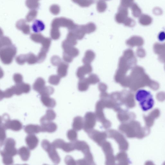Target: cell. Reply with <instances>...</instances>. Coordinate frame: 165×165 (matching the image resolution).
<instances>
[{"label": "cell", "mask_w": 165, "mask_h": 165, "mask_svg": "<svg viewBox=\"0 0 165 165\" xmlns=\"http://www.w3.org/2000/svg\"><path fill=\"white\" fill-rule=\"evenodd\" d=\"M63 59L64 61L68 62H70L72 60L70 56L64 52L63 54Z\"/></svg>", "instance_id": "obj_41"}, {"label": "cell", "mask_w": 165, "mask_h": 165, "mask_svg": "<svg viewBox=\"0 0 165 165\" xmlns=\"http://www.w3.org/2000/svg\"><path fill=\"white\" fill-rule=\"evenodd\" d=\"M82 7H88L95 2L94 0H72Z\"/></svg>", "instance_id": "obj_19"}, {"label": "cell", "mask_w": 165, "mask_h": 165, "mask_svg": "<svg viewBox=\"0 0 165 165\" xmlns=\"http://www.w3.org/2000/svg\"><path fill=\"white\" fill-rule=\"evenodd\" d=\"M12 45V41L8 38L6 37H1V41H0L1 48L10 46Z\"/></svg>", "instance_id": "obj_27"}, {"label": "cell", "mask_w": 165, "mask_h": 165, "mask_svg": "<svg viewBox=\"0 0 165 165\" xmlns=\"http://www.w3.org/2000/svg\"><path fill=\"white\" fill-rule=\"evenodd\" d=\"M106 1H108V0H106Z\"/></svg>", "instance_id": "obj_44"}, {"label": "cell", "mask_w": 165, "mask_h": 165, "mask_svg": "<svg viewBox=\"0 0 165 165\" xmlns=\"http://www.w3.org/2000/svg\"><path fill=\"white\" fill-rule=\"evenodd\" d=\"M45 81L42 78H39L35 81L33 88L36 91L39 92L45 87Z\"/></svg>", "instance_id": "obj_17"}, {"label": "cell", "mask_w": 165, "mask_h": 165, "mask_svg": "<svg viewBox=\"0 0 165 165\" xmlns=\"http://www.w3.org/2000/svg\"><path fill=\"white\" fill-rule=\"evenodd\" d=\"M24 131L26 132L29 134H34L41 132V126L38 125L30 124L24 127Z\"/></svg>", "instance_id": "obj_12"}, {"label": "cell", "mask_w": 165, "mask_h": 165, "mask_svg": "<svg viewBox=\"0 0 165 165\" xmlns=\"http://www.w3.org/2000/svg\"><path fill=\"white\" fill-rule=\"evenodd\" d=\"M159 39L160 41H164L165 39V34H162H162H161L159 37Z\"/></svg>", "instance_id": "obj_43"}, {"label": "cell", "mask_w": 165, "mask_h": 165, "mask_svg": "<svg viewBox=\"0 0 165 165\" xmlns=\"http://www.w3.org/2000/svg\"><path fill=\"white\" fill-rule=\"evenodd\" d=\"M29 149L27 147H23L19 148L18 151V153L23 161H26L29 159L30 155Z\"/></svg>", "instance_id": "obj_13"}, {"label": "cell", "mask_w": 165, "mask_h": 165, "mask_svg": "<svg viewBox=\"0 0 165 165\" xmlns=\"http://www.w3.org/2000/svg\"><path fill=\"white\" fill-rule=\"evenodd\" d=\"M50 35L52 38L54 40L59 39L60 36V33L59 28L52 27Z\"/></svg>", "instance_id": "obj_28"}, {"label": "cell", "mask_w": 165, "mask_h": 165, "mask_svg": "<svg viewBox=\"0 0 165 165\" xmlns=\"http://www.w3.org/2000/svg\"><path fill=\"white\" fill-rule=\"evenodd\" d=\"M16 27L19 30H22L25 34L28 35L30 33L29 26L26 24L24 20H21L18 22L16 24Z\"/></svg>", "instance_id": "obj_15"}, {"label": "cell", "mask_w": 165, "mask_h": 165, "mask_svg": "<svg viewBox=\"0 0 165 165\" xmlns=\"http://www.w3.org/2000/svg\"><path fill=\"white\" fill-rule=\"evenodd\" d=\"M54 92V88L50 86H45L39 93L41 96H50Z\"/></svg>", "instance_id": "obj_22"}, {"label": "cell", "mask_w": 165, "mask_h": 165, "mask_svg": "<svg viewBox=\"0 0 165 165\" xmlns=\"http://www.w3.org/2000/svg\"><path fill=\"white\" fill-rule=\"evenodd\" d=\"M13 79L16 84H19L22 82L23 78L21 74L16 73L14 75Z\"/></svg>", "instance_id": "obj_37"}, {"label": "cell", "mask_w": 165, "mask_h": 165, "mask_svg": "<svg viewBox=\"0 0 165 165\" xmlns=\"http://www.w3.org/2000/svg\"><path fill=\"white\" fill-rule=\"evenodd\" d=\"M133 22V20L128 17L123 24L126 26H131Z\"/></svg>", "instance_id": "obj_42"}, {"label": "cell", "mask_w": 165, "mask_h": 165, "mask_svg": "<svg viewBox=\"0 0 165 165\" xmlns=\"http://www.w3.org/2000/svg\"><path fill=\"white\" fill-rule=\"evenodd\" d=\"M22 128V124L19 121L14 120H10L8 124L7 129H10L13 131H18Z\"/></svg>", "instance_id": "obj_14"}, {"label": "cell", "mask_w": 165, "mask_h": 165, "mask_svg": "<svg viewBox=\"0 0 165 165\" xmlns=\"http://www.w3.org/2000/svg\"><path fill=\"white\" fill-rule=\"evenodd\" d=\"M37 14V12L35 10H31L26 17L27 21L29 22L32 21L36 17Z\"/></svg>", "instance_id": "obj_33"}, {"label": "cell", "mask_w": 165, "mask_h": 165, "mask_svg": "<svg viewBox=\"0 0 165 165\" xmlns=\"http://www.w3.org/2000/svg\"><path fill=\"white\" fill-rule=\"evenodd\" d=\"M133 0H121L120 5L127 8L130 7Z\"/></svg>", "instance_id": "obj_40"}, {"label": "cell", "mask_w": 165, "mask_h": 165, "mask_svg": "<svg viewBox=\"0 0 165 165\" xmlns=\"http://www.w3.org/2000/svg\"><path fill=\"white\" fill-rule=\"evenodd\" d=\"M30 37L31 39L34 42L41 44L45 38L42 34L39 33L32 34L31 35Z\"/></svg>", "instance_id": "obj_23"}, {"label": "cell", "mask_w": 165, "mask_h": 165, "mask_svg": "<svg viewBox=\"0 0 165 165\" xmlns=\"http://www.w3.org/2000/svg\"><path fill=\"white\" fill-rule=\"evenodd\" d=\"M16 142L12 138L7 139L4 142V148L3 150L1 151V156L4 154L14 157L16 155L18 151L15 148Z\"/></svg>", "instance_id": "obj_4"}, {"label": "cell", "mask_w": 165, "mask_h": 165, "mask_svg": "<svg viewBox=\"0 0 165 165\" xmlns=\"http://www.w3.org/2000/svg\"><path fill=\"white\" fill-rule=\"evenodd\" d=\"M51 64L54 66H58L61 63V60L58 56H54L51 58Z\"/></svg>", "instance_id": "obj_35"}, {"label": "cell", "mask_w": 165, "mask_h": 165, "mask_svg": "<svg viewBox=\"0 0 165 165\" xmlns=\"http://www.w3.org/2000/svg\"><path fill=\"white\" fill-rule=\"evenodd\" d=\"M56 117V113L54 110L48 109L46 111V115L40 119V123L42 124L52 121L55 119Z\"/></svg>", "instance_id": "obj_10"}, {"label": "cell", "mask_w": 165, "mask_h": 165, "mask_svg": "<svg viewBox=\"0 0 165 165\" xmlns=\"http://www.w3.org/2000/svg\"><path fill=\"white\" fill-rule=\"evenodd\" d=\"M25 141L28 148L30 150L34 149L39 142L38 138L34 134H29L26 137Z\"/></svg>", "instance_id": "obj_8"}, {"label": "cell", "mask_w": 165, "mask_h": 165, "mask_svg": "<svg viewBox=\"0 0 165 165\" xmlns=\"http://www.w3.org/2000/svg\"><path fill=\"white\" fill-rule=\"evenodd\" d=\"M41 132L52 133L56 131L57 129L56 124L51 122L41 124Z\"/></svg>", "instance_id": "obj_9"}, {"label": "cell", "mask_w": 165, "mask_h": 165, "mask_svg": "<svg viewBox=\"0 0 165 165\" xmlns=\"http://www.w3.org/2000/svg\"><path fill=\"white\" fill-rule=\"evenodd\" d=\"M38 1V0H27L26 5L30 9L37 8L39 5Z\"/></svg>", "instance_id": "obj_30"}, {"label": "cell", "mask_w": 165, "mask_h": 165, "mask_svg": "<svg viewBox=\"0 0 165 165\" xmlns=\"http://www.w3.org/2000/svg\"><path fill=\"white\" fill-rule=\"evenodd\" d=\"M16 53L17 48L13 45L1 48L0 57L2 62L5 65L11 64Z\"/></svg>", "instance_id": "obj_2"}, {"label": "cell", "mask_w": 165, "mask_h": 165, "mask_svg": "<svg viewBox=\"0 0 165 165\" xmlns=\"http://www.w3.org/2000/svg\"><path fill=\"white\" fill-rule=\"evenodd\" d=\"M15 94V92L13 87L6 89L4 91H1V99L4 98H11Z\"/></svg>", "instance_id": "obj_20"}, {"label": "cell", "mask_w": 165, "mask_h": 165, "mask_svg": "<svg viewBox=\"0 0 165 165\" xmlns=\"http://www.w3.org/2000/svg\"><path fill=\"white\" fill-rule=\"evenodd\" d=\"M5 130L1 128V135H0V139H1V146L2 147L4 143L6 136Z\"/></svg>", "instance_id": "obj_38"}, {"label": "cell", "mask_w": 165, "mask_h": 165, "mask_svg": "<svg viewBox=\"0 0 165 165\" xmlns=\"http://www.w3.org/2000/svg\"><path fill=\"white\" fill-rule=\"evenodd\" d=\"M76 25L72 20L64 18H61L54 19L52 24V27L58 28L60 27H66L70 30L74 28Z\"/></svg>", "instance_id": "obj_5"}, {"label": "cell", "mask_w": 165, "mask_h": 165, "mask_svg": "<svg viewBox=\"0 0 165 165\" xmlns=\"http://www.w3.org/2000/svg\"><path fill=\"white\" fill-rule=\"evenodd\" d=\"M10 118L9 116L5 113L1 117V128H2L5 130L7 129V127L8 124L10 121Z\"/></svg>", "instance_id": "obj_21"}, {"label": "cell", "mask_w": 165, "mask_h": 165, "mask_svg": "<svg viewBox=\"0 0 165 165\" xmlns=\"http://www.w3.org/2000/svg\"><path fill=\"white\" fill-rule=\"evenodd\" d=\"M45 28L44 23L40 20H36L33 23L32 29L33 32L36 33H38L42 32Z\"/></svg>", "instance_id": "obj_18"}, {"label": "cell", "mask_w": 165, "mask_h": 165, "mask_svg": "<svg viewBox=\"0 0 165 165\" xmlns=\"http://www.w3.org/2000/svg\"><path fill=\"white\" fill-rule=\"evenodd\" d=\"M17 63L19 65H23L27 62L26 55H21L17 56L16 58Z\"/></svg>", "instance_id": "obj_32"}, {"label": "cell", "mask_w": 165, "mask_h": 165, "mask_svg": "<svg viewBox=\"0 0 165 165\" xmlns=\"http://www.w3.org/2000/svg\"><path fill=\"white\" fill-rule=\"evenodd\" d=\"M15 92V94L19 96L23 93H28L31 89L30 85L28 84L22 82L21 83L17 84L13 86Z\"/></svg>", "instance_id": "obj_7"}, {"label": "cell", "mask_w": 165, "mask_h": 165, "mask_svg": "<svg viewBox=\"0 0 165 165\" xmlns=\"http://www.w3.org/2000/svg\"><path fill=\"white\" fill-rule=\"evenodd\" d=\"M60 78L58 75H52L49 78L48 82L51 85L55 86L57 85L59 83Z\"/></svg>", "instance_id": "obj_29"}, {"label": "cell", "mask_w": 165, "mask_h": 165, "mask_svg": "<svg viewBox=\"0 0 165 165\" xmlns=\"http://www.w3.org/2000/svg\"><path fill=\"white\" fill-rule=\"evenodd\" d=\"M64 142L63 140L59 139L55 140L52 144L56 148L61 149Z\"/></svg>", "instance_id": "obj_36"}, {"label": "cell", "mask_w": 165, "mask_h": 165, "mask_svg": "<svg viewBox=\"0 0 165 165\" xmlns=\"http://www.w3.org/2000/svg\"><path fill=\"white\" fill-rule=\"evenodd\" d=\"M128 11L127 8L120 5L118 9V12L116 15L115 19L118 23H123L128 18Z\"/></svg>", "instance_id": "obj_6"}, {"label": "cell", "mask_w": 165, "mask_h": 165, "mask_svg": "<svg viewBox=\"0 0 165 165\" xmlns=\"http://www.w3.org/2000/svg\"><path fill=\"white\" fill-rule=\"evenodd\" d=\"M107 8V5L104 0H99L97 4V9L99 13L104 12Z\"/></svg>", "instance_id": "obj_24"}, {"label": "cell", "mask_w": 165, "mask_h": 165, "mask_svg": "<svg viewBox=\"0 0 165 165\" xmlns=\"http://www.w3.org/2000/svg\"><path fill=\"white\" fill-rule=\"evenodd\" d=\"M27 55V62L29 65H33L38 63L37 56L32 53H29Z\"/></svg>", "instance_id": "obj_26"}, {"label": "cell", "mask_w": 165, "mask_h": 165, "mask_svg": "<svg viewBox=\"0 0 165 165\" xmlns=\"http://www.w3.org/2000/svg\"><path fill=\"white\" fill-rule=\"evenodd\" d=\"M2 156L3 157V162L4 164L8 165L13 163V157L7 154L3 155Z\"/></svg>", "instance_id": "obj_31"}, {"label": "cell", "mask_w": 165, "mask_h": 165, "mask_svg": "<svg viewBox=\"0 0 165 165\" xmlns=\"http://www.w3.org/2000/svg\"><path fill=\"white\" fill-rule=\"evenodd\" d=\"M68 65L65 63L61 62L58 66L57 69L58 75L60 78L65 77L67 73Z\"/></svg>", "instance_id": "obj_16"}, {"label": "cell", "mask_w": 165, "mask_h": 165, "mask_svg": "<svg viewBox=\"0 0 165 165\" xmlns=\"http://www.w3.org/2000/svg\"><path fill=\"white\" fill-rule=\"evenodd\" d=\"M47 53L45 52L40 50L37 56L38 63H41L44 61L46 58Z\"/></svg>", "instance_id": "obj_34"}, {"label": "cell", "mask_w": 165, "mask_h": 165, "mask_svg": "<svg viewBox=\"0 0 165 165\" xmlns=\"http://www.w3.org/2000/svg\"><path fill=\"white\" fill-rule=\"evenodd\" d=\"M51 42V40L50 38H45L43 42L41 43L42 47L41 50L47 53L48 51Z\"/></svg>", "instance_id": "obj_25"}, {"label": "cell", "mask_w": 165, "mask_h": 165, "mask_svg": "<svg viewBox=\"0 0 165 165\" xmlns=\"http://www.w3.org/2000/svg\"><path fill=\"white\" fill-rule=\"evenodd\" d=\"M42 148L48 153L49 157L52 161L56 164L60 162V158L56 150V148L47 140H43L41 142Z\"/></svg>", "instance_id": "obj_3"}, {"label": "cell", "mask_w": 165, "mask_h": 165, "mask_svg": "<svg viewBox=\"0 0 165 165\" xmlns=\"http://www.w3.org/2000/svg\"><path fill=\"white\" fill-rule=\"evenodd\" d=\"M136 98L143 111H148L153 108L154 101L150 92L143 89H140L136 93Z\"/></svg>", "instance_id": "obj_1"}, {"label": "cell", "mask_w": 165, "mask_h": 165, "mask_svg": "<svg viewBox=\"0 0 165 165\" xmlns=\"http://www.w3.org/2000/svg\"><path fill=\"white\" fill-rule=\"evenodd\" d=\"M41 100L43 104L46 107L53 108L56 105V102L55 100L51 98L49 96H41Z\"/></svg>", "instance_id": "obj_11"}, {"label": "cell", "mask_w": 165, "mask_h": 165, "mask_svg": "<svg viewBox=\"0 0 165 165\" xmlns=\"http://www.w3.org/2000/svg\"><path fill=\"white\" fill-rule=\"evenodd\" d=\"M50 11L51 13L54 15L58 14L60 12V8L57 5H53L51 6L50 8Z\"/></svg>", "instance_id": "obj_39"}]
</instances>
